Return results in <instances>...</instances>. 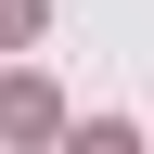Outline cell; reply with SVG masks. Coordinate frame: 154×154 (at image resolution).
I'll return each instance as SVG.
<instances>
[{
    "instance_id": "6da1fadb",
    "label": "cell",
    "mask_w": 154,
    "mask_h": 154,
    "mask_svg": "<svg viewBox=\"0 0 154 154\" xmlns=\"http://www.w3.org/2000/svg\"><path fill=\"white\" fill-rule=\"evenodd\" d=\"M0 128H13V141H38V128H51V90H38V77H13V90H0Z\"/></svg>"
},
{
    "instance_id": "7a4b0ae2",
    "label": "cell",
    "mask_w": 154,
    "mask_h": 154,
    "mask_svg": "<svg viewBox=\"0 0 154 154\" xmlns=\"http://www.w3.org/2000/svg\"><path fill=\"white\" fill-rule=\"evenodd\" d=\"M0 38H38V0H0Z\"/></svg>"
}]
</instances>
